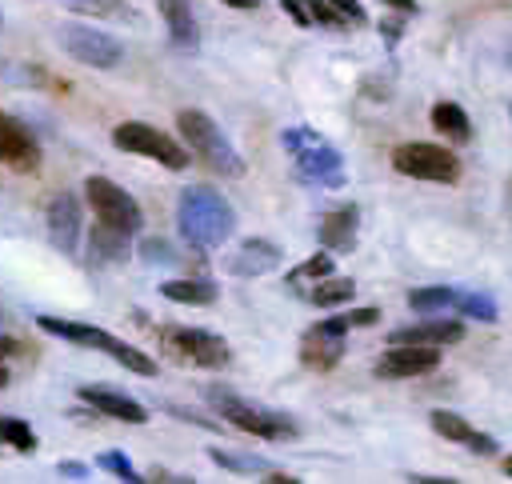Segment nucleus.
Instances as JSON below:
<instances>
[{
    "instance_id": "1",
    "label": "nucleus",
    "mask_w": 512,
    "mask_h": 484,
    "mask_svg": "<svg viewBox=\"0 0 512 484\" xmlns=\"http://www.w3.org/2000/svg\"><path fill=\"white\" fill-rule=\"evenodd\" d=\"M232 228H236V212L216 188H204V184L184 188V196H180V236L192 248H220L232 236Z\"/></svg>"
},
{
    "instance_id": "2",
    "label": "nucleus",
    "mask_w": 512,
    "mask_h": 484,
    "mask_svg": "<svg viewBox=\"0 0 512 484\" xmlns=\"http://www.w3.org/2000/svg\"><path fill=\"white\" fill-rule=\"evenodd\" d=\"M280 144L292 152L296 172H300L304 180H312V184H320V188H344V180H348L344 156H340L320 132H312V128H288V132L280 136Z\"/></svg>"
},
{
    "instance_id": "3",
    "label": "nucleus",
    "mask_w": 512,
    "mask_h": 484,
    "mask_svg": "<svg viewBox=\"0 0 512 484\" xmlns=\"http://www.w3.org/2000/svg\"><path fill=\"white\" fill-rule=\"evenodd\" d=\"M176 128H180V136L188 140V148H192L208 168H216L220 176H244L240 152L232 148V140L220 132V124H216L208 112L184 108V112L176 116Z\"/></svg>"
},
{
    "instance_id": "4",
    "label": "nucleus",
    "mask_w": 512,
    "mask_h": 484,
    "mask_svg": "<svg viewBox=\"0 0 512 484\" xmlns=\"http://www.w3.org/2000/svg\"><path fill=\"white\" fill-rule=\"evenodd\" d=\"M40 328H44L48 336H60V340H72V344L96 348V352H104V356H116V360H120L128 372H136V376H156V360H152L148 352H140V348H132V344L116 340V336H112V332H104V328L76 324V320H56V316H40Z\"/></svg>"
},
{
    "instance_id": "5",
    "label": "nucleus",
    "mask_w": 512,
    "mask_h": 484,
    "mask_svg": "<svg viewBox=\"0 0 512 484\" xmlns=\"http://www.w3.org/2000/svg\"><path fill=\"white\" fill-rule=\"evenodd\" d=\"M216 412H224V420L248 436H260V440H292L296 436V424L284 416V412H272V408H260L236 392H224V388H212L208 392Z\"/></svg>"
},
{
    "instance_id": "6",
    "label": "nucleus",
    "mask_w": 512,
    "mask_h": 484,
    "mask_svg": "<svg viewBox=\"0 0 512 484\" xmlns=\"http://www.w3.org/2000/svg\"><path fill=\"white\" fill-rule=\"evenodd\" d=\"M112 144L124 148V152H132V156H152L156 164H164V168H172V172L188 168V152H184L172 136H164L160 128H152V124H144V120H124V124H116Z\"/></svg>"
},
{
    "instance_id": "7",
    "label": "nucleus",
    "mask_w": 512,
    "mask_h": 484,
    "mask_svg": "<svg viewBox=\"0 0 512 484\" xmlns=\"http://www.w3.org/2000/svg\"><path fill=\"white\" fill-rule=\"evenodd\" d=\"M56 36H60V48L88 68H116L124 60V44L92 24H60Z\"/></svg>"
},
{
    "instance_id": "8",
    "label": "nucleus",
    "mask_w": 512,
    "mask_h": 484,
    "mask_svg": "<svg viewBox=\"0 0 512 484\" xmlns=\"http://www.w3.org/2000/svg\"><path fill=\"white\" fill-rule=\"evenodd\" d=\"M392 168L404 172V176H416V180H436V184H452L460 176V160L440 148V144H424V140H412V144H400L392 152Z\"/></svg>"
},
{
    "instance_id": "9",
    "label": "nucleus",
    "mask_w": 512,
    "mask_h": 484,
    "mask_svg": "<svg viewBox=\"0 0 512 484\" xmlns=\"http://www.w3.org/2000/svg\"><path fill=\"white\" fill-rule=\"evenodd\" d=\"M84 196H88V204L96 208V216H100L104 224H116V228H124V232H140V224H144L140 204H136L120 184H112L108 176H88V180H84Z\"/></svg>"
},
{
    "instance_id": "10",
    "label": "nucleus",
    "mask_w": 512,
    "mask_h": 484,
    "mask_svg": "<svg viewBox=\"0 0 512 484\" xmlns=\"http://www.w3.org/2000/svg\"><path fill=\"white\" fill-rule=\"evenodd\" d=\"M348 328H352L348 316H332V320L312 324V328L304 332V340H300V360H304L308 368H316V372L336 368L340 356H344V332H348Z\"/></svg>"
},
{
    "instance_id": "11",
    "label": "nucleus",
    "mask_w": 512,
    "mask_h": 484,
    "mask_svg": "<svg viewBox=\"0 0 512 484\" xmlns=\"http://www.w3.org/2000/svg\"><path fill=\"white\" fill-rule=\"evenodd\" d=\"M164 340L188 364H200V368H224L228 364V340L216 336V332H204V328H172V332H164Z\"/></svg>"
},
{
    "instance_id": "12",
    "label": "nucleus",
    "mask_w": 512,
    "mask_h": 484,
    "mask_svg": "<svg viewBox=\"0 0 512 484\" xmlns=\"http://www.w3.org/2000/svg\"><path fill=\"white\" fill-rule=\"evenodd\" d=\"M440 364V348L432 344H392L384 360L376 364V376L384 380H404V376H424Z\"/></svg>"
},
{
    "instance_id": "13",
    "label": "nucleus",
    "mask_w": 512,
    "mask_h": 484,
    "mask_svg": "<svg viewBox=\"0 0 512 484\" xmlns=\"http://www.w3.org/2000/svg\"><path fill=\"white\" fill-rule=\"evenodd\" d=\"M48 240L60 248V252H68V256H76V244H80V204H76V196L72 192H60V196H52V204H48Z\"/></svg>"
},
{
    "instance_id": "14",
    "label": "nucleus",
    "mask_w": 512,
    "mask_h": 484,
    "mask_svg": "<svg viewBox=\"0 0 512 484\" xmlns=\"http://www.w3.org/2000/svg\"><path fill=\"white\" fill-rule=\"evenodd\" d=\"M276 264H280V244L260 240V236L240 240V248L224 260V268H228L232 276H264V272H272Z\"/></svg>"
},
{
    "instance_id": "15",
    "label": "nucleus",
    "mask_w": 512,
    "mask_h": 484,
    "mask_svg": "<svg viewBox=\"0 0 512 484\" xmlns=\"http://www.w3.org/2000/svg\"><path fill=\"white\" fill-rule=\"evenodd\" d=\"M464 336V324L460 320H420V324H412V328H396L392 336H388V344H432V348H440V344H456Z\"/></svg>"
},
{
    "instance_id": "16",
    "label": "nucleus",
    "mask_w": 512,
    "mask_h": 484,
    "mask_svg": "<svg viewBox=\"0 0 512 484\" xmlns=\"http://www.w3.org/2000/svg\"><path fill=\"white\" fill-rule=\"evenodd\" d=\"M356 228H360V208L356 204H344V208H336V212L324 216L320 244L328 252H352L356 248Z\"/></svg>"
},
{
    "instance_id": "17",
    "label": "nucleus",
    "mask_w": 512,
    "mask_h": 484,
    "mask_svg": "<svg viewBox=\"0 0 512 484\" xmlns=\"http://www.w3.org/2000/svg\"><path fill=\"white\" fill-rule=\"evenodd\" d=\"M80 400L92 404L96 412L112 416V420H124V424H144L148 420V412L136 400H128L124 392H112V388H80Z\"/></svg>"
},
{
    "instance_id": "18",
    "label": "nucleus",
    "mask_w": 512,
    "mask_h": 484,
    "mask_svg": "<svg viewBox=\"0 0 512 484\" xmlns=\"http://www.w3.org/2000/svg\"><path fill=\"white\" fill-rule=\"evenodd\" d=\"M432 428H436L440 436H448V440H456V444L480 452V456H496V440L484 436V432H476V428H472L464 416H456V412H432Z\"/></svg>"
},
{
    "instance_id": "19",
    "label": "nucleus",
    "mask_w": 512,
    "mask_h": 484,
    "mask_svg": "<svg viewBox=\"0 0 512 484\" xmlns=\"http://www.w3.org/2000/svg\"><path fill=\"white\" fill-rule=\"evenodd\" d=\"M36 140L12 120V116H4L0 112V160H8V164H20V168H32L36 164Z\"/></svg>"
},
{
    "instance_id": "20",
    "label": "nucleus",
    "mask_w": 512,
    "mask_h": 484,
    "mask_svg": "<svg viewBox=\"0 0 512 484\" xmlns=\"http://www.w3.org/2000/svg\"><path fill=\"white\" fill-rule=\"evenodd\" d=\"M156 8H160V16H164V24H168L172 44H176V48H196L200 32H196V16H192L188 0H156Z\"/></svg>"
},
{
    "instance_id": "21",
    "label": "nucleus",
    "mask_w": 512,
    "mask_h": 484,
    "mask_svg": "<svg viewBox=\"0 0 512 484\" xmlns=\"http://www.w3.org/2000/svg\"><path fill=\"white\" fill-rule=\"evenodd\" d=\"M128 236L132 232H124V228H116V224H96L92 228V260H100V264H120V260H128Z\"/></svg>"
},
{
    "instance_id": "22",
    "label": "nucleus",
    "mask_w": 512,
    "mask_h": 484,
    "mask_svg": "<svg viewBox=\"0 0 512 484\" xmlns=\"http://www.w3.org/2000/svg\"><path fill=\"white\" fill-rule=\"evenodd\" d=\"M160 296L164 300H176V304H212L220 296V288L212 280L192 276V280H168V284H160Z\"/></svg>"
},
{
    "instance_id": "23",
    "label": "nucleus",
    "mask_w": 512,
    "mask_h": 484,
    "mask_svg": "<svg viewBox=\"0 0 512 484\" xmlns=\"http://www.w3.org/2000/svg\"><path fill=\"white\" fill-rule=\"evenodd\" d=\"M280 4H284V12H288L296 24H304V28H308V24H336V28L344 24V16H340L328 0H280Z\"/></svg>"
},
{
    "instance_id": "24",
    "label": "nucleus",
    "mask_w": 512,
    "mask_h": 484,
    "mask_svg": "<svg viewBox=\"0 0 512 484\" xmlns=\"http://www.w3.org/2000/svg\"><path fill=\"white\" fill-rule=\"evenodd\" d=\"M432 124L452 140H468L472 136V120H468V112L460 104H436L432 108Z\"/></svg>"
},
{
    "instance_id": "25",
    "label": "nucleus",
    "mask_w": 512,
    "mask_h": 484,
    "mask_svg": "<svg viewBox=\"0 0 512 484\" xmlns=\"http://www.w3.org/2000/svg\"><path fill=\"white\" fill-rule=\"evenodd\" d=\"M0 444H8V448L28 456V452H36V432L16 416H0Z\"/></svg>"
},
{
    "instance_id": "26",
    "label": "nucleus",
    "mask_w": 512,
    "mask_h": 484,
    "mask_svg": "<svg viewBox=\"0 0 512 484\" xmlns=\"http://www.w3.org/2000/svg\"><path fill=\"white\" fill-rule=\"evenodd\" d=\"M408 304H412V312H440V308H456V292L452 288H416V292H408Z\"/></svg>"
},
{
    "instance_id": "27",
    "label": "nucleus",
    "mask_w": 512,
    "mask_h": 484,
    "mask_svg": "<svg viewBox=\"0 0 512 484\" xmlns=\"http://www.w3.org/2000/svg\"><path fill=\"white\" fill-rule=\"evenodd\" d=\"M456 312H464V316H472V320L492 324V320H496V300H492V296H484V292H456Z\"/></svg>"
},
{
    "instance_id": "28",
    "label": "nucleus",
    "mask_w": 512,
    "mask_h": 484,
    "mask_svg": "<svg viewBox=\"0 0 512 484\" xmlns=\"http://www.w3.org/2000/svg\"><path fill=\"white\" fill-rule=\"evenodd\" d=\"M352 292H356L352 280H328V276H324V284L312 288V304H316V308H332V304L352 300Z\"/></svg>"
},
{
    "instance_id": "29",
    "label": "nucleus",
    "mask_w": 512,
    "mask_h": 484,
    "mask_svg": "<svg viewBox=\"0 0 512 484\" xmlns=\"http://www.w3.org/2000/svg\"><path fill=\"white\" fill-rule=\"evenodd\" d=\"M100 468H108L112 476H120V480H128V484L148 480V476H140V472L128 464V456H124V452H100Z\"/></svg>"
},
{
    "instance_id": "30",
    "label": "nucleus",
    "mask_w": 512,
    "mask_h": 484,
    "mask_svg": "<svg viewBox=\"0 0 512 484\" xmlns=\"http://www.w3.org/2000/svg\"><path fill=\"white\" fill-rule=\"evenodd\" d=\"M332 268H336V264H332V256H328V252H320V256H312L308 264H300V268H296V272H292L288 280H292V284H300V280H316V276H332Z\"/></svg>"
},
{
    "instance_id": "31",
    "label": "nucleus",
    "mask_w": 512,
    "mask_h": 484,
    "mask_svg": "<svg viewBox=\"0 0 512 484\" xmlns=\"http://www.w3.org/2000/svg\"><path fill=\"white\" fill-rule=\"evenodd\" d=\"M212 460H216V464H224V468H256V472H268V468H264V460H256V456H228V452H212Z\"/></svg>"
},
{
    "instance_id": "32",
    "label": "nucleus",
    "mask_w": 512,
    "mask_h": 484,
    "mask_svg": "<svg viewBox=\"0 0 512 484\" xmlns=\"http://www.w3.org/2000/svg\"><path fill=\"white\" fill-rule=\"evenodd\" d=\"M328 4H332L344 20H352V24H364V20H368V16H364V8H360L356 0H328Z\"/></svg>"
},
{
    "instance_id": "33",
    "label": "nucleus",
    "mask_w": 512,
    "mask_h": 484,
    "mask_svg": "<svg viewBox=\"0 0 512 484\" xmlns=\"http://www.w3.org/2000/svg\"><path fill=\"white\" fill-rule=\"evenodd\" d=\"M376 320H380V308H356V312H348V324L352 328H368Z\"/></svg>"
},
{
    "instance_id": "34",
    "label": "nucleus",
    "mask_w": 512,
    "mask_h": 484,
    "mask_svg": "<svg viewBox=\"0 0 512 484\" xmlns=\"http://www.w3.org/2000/svg\"><path fill=\"white\" fill-rule=\"evenodd\" d=\"M60 476H68V480H84V476H88V468H84V464H76V460H60Z\"/></svg>"
},
{
    "instance_id": "35",
    "label": "nucleus",
    "mask_w": 512,
    "mask_h": 484,
    "mask_svg": "<svg viewBox=\"0 0 512 484\" xmlns=\"http://www.w3.org/2000/svg\"><path fill=\"white\" fill-rule=\"evenodd\" d=\"M408 480H412V484H428V480H432V484H452L448 476H408Z\"/></svg>"
},
{
    "instance_id": "36",
    "label": "nucleus",
    "mask_w": 512,
    "mask_h": 484,
    "mask_svg": "<svg viewBox=\"0 0 512 484\" xmlns=\"http://www.w3.org/2000/svg\"><path fill=\"white\" fill-rule=\"evenodd\" d=\"M388 8H400V12H416V0H384Z\"/></svg>"
},
{
    "instance_id": "37",
    "label": "nucleus",
    "mask_w": 512,
    "mask_h": 484,
    "mask_svg": "<svg viewBox=\"0 0 512 484\" xmlns=\"http://www.w3.org/2000/svg\"><path fill=\"white\" fill-rule=\"evenodd\" d=\"M16 348H20V344H16V340H8V336H0V356H12V352H16Z\"/></svg>"
},
{
    "instance_id": "38",
    "label": "nucleus",
    "mask_w": 512,
    "mask_h": 484,
    "mask_svg": "<svg viewBox=\"0 0 512 484\" xmlns=\"http://www.w3.org/2000/svg\"><path fill=\"white\" fill-rule=\"evenodd\" d=\"M224 4H228V8H260L264 0H224Z\"/></svg>"
},
{
    "instance_id": "39",
    "label": "nucleus",
    "mask_w": 512,
    "mask_h": 484,
    "mask_svg": "<svg viewBox=\"0 0 512 484\" xmlns=\"http://www.w3.org/2000/svg\"><path fill=\"white\" fill-rule=\"evenodd\" d=\"M4 384H8V368L0 364V388H4Z\"/></svg>"
},
{
    "instance_id": "40",
    "label": "nucleus",
    "mask_w": 512,
    "mask_h": 484,
    "mask_svg": "<svg viewBox=\"0 0 512 484\" xmlns=\"http://www.w3.org/2000/svg\"><path fill=\"white\" fill-rule=\"evenodd\" d=\"M504 472H508V476H512V456H508V460H504Z\"/></svg>"
},
{
    "instance_id": "41",
    "label": "nucleus",
    "mask_w": 512,
    "mask_h": 484,
    "mask_svg": "<svg viewBox=\"0 0 512 484\" xmlns=\"http://www.w3.org/2000/svg\"><path fill=\"white\" fill-rule=\"evenodd\" d=\"M0 28H4V16H0Z\"/></svg>"
}]
</instances>
